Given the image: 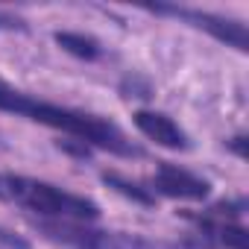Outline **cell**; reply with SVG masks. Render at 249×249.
Masks as SVG:
<instances>
[{
    "label": "cell",
    "mask_w": 249,
    "mask_h": 249,
    "mask_svg": "<svg viewBox=\"0 0 249 249\" xmlns=\"http://www.w3.org/2000/svg\"><path fill=\"white\" fill-rule=\"evenodd\" d=\"M0 30H24V21H21V18H15V15L0 12Z\"/></svg>",
    "instance_id": "4fadbf2b"
},
{
    "label": "cell",
    "mask_w": 249,
    "mask_h": 249,
    "mask_svg": "<svg viewBox=\"0 0 249 249\" xmlns=\"http://www.w3.org/2000/svg\"><path fill=\"white\" fill-rule=\"evenodd\" d=\"M0 111H9V114L27 117L33 123H41V126H50L56 132H65L68 138H76L91 150H103V153H111L120 159H141L144 156V150L138 144H132L126 138V132L120 126H114L111 120L71 108V106L38 100V97L9 85L3 76H0Z\"/></svg>",
    "instance_id": "6da1fadb"
},
{
    "label": "cell",
    "mask_w": 249,
    "mask_h": 249,
    "mask_svg": "<svg viewBox=\"0 0 249 249\" xmlns=\"http://www.w3.org/2000/svg\"><path fill=\"white\" fill-rule=\"evenodd\" d=\"M36 229H38V234L47 237L50 243L68 246V249H191L188 243H167V240H153V237L129 234V231L94 229L91 223L38 220Z\"/></svg>",
    "instance_id": "3957f363"
},
{
    "label": "cell",
    "mask_w": 249,
    "mask_h": 249,
    "mask_svg": "<svg viewBox=\"0 0 249 249\" xmlns=\"http://www.w3.org/2000/svg\"><path fill=\"white\" fill-rule=\"evenodd\" d=\"M132 123L138 126V132L150 141H156L164 150H191L188 132L179 126L173 117H167L164 111H150V108H138L132 114Z\"/></svg>",
    "instance_id": "8992f818"
},
{
    "label": "cell",
    "mask_w": 249,
    "mask_h": 249,
    "mask_svg": "<svg viewBox=\"0 0 249 249\" xmlns=\"http://www.w3.org/2000/svg\"><path fill=\"white\" fill-rule=\"evenodd\" d=\"M226 147H229L237 159H246V135H234V138H229Z\"/></svg>",
    "instance_id": "7c38bea8"
},
{
    "label": "cell",
    "mask_w": 249,
    "mask_h": 249,
    "mask_svg": "<svg viewBox=\"0 0 249 249\" xmlns=\"http://www.w3.org/2000/svg\"><path fill=\"white\" fill-rule=\"evenodd\" d=\"M103 182H106L114 194L126 196V199H132L135 205H144V208H153L156 199H159L150 188H144V185H138V182H132V179H126V176H120L117 170H106V173H103Z\"/></svg>",
    "instance_id": "ba28073f"
},
{
    "label": "cell",
    "mask_w": 249,
    "mask_h": 249,
    "mask_svg": "<svg viewBox=\"0 0 249 249\" xmlns=\"http://www.w3.org/2000/svg\"><path fill=\"white\" fill-rule=\"evenodd\" d=\"M120 91L126 94V91H135L132 97H153V88H150V82H138V79H123V85H120Z\"/></svg>",
    "instance_id": "30bf717a"
},
{
    "label": "cell",
    "mask_w": 249,
    "mask_h": 249,
    "mask_svg": "<svg viewBox=\"0 0 249 249\" xmlns=\"http://www.w3.org/2000/svg\"><path fill=\"white\" fill-rule=\"evenodd\" d=\"M156 196H167V199H185V202H202L211 194L208 179L173 164V161H159L156 173H153V188Z\"/></svg>",
    "instance_id": "5b68a950"
},
{
    "label": "cell",
    "mask_w": 249,
    "mask_h": 249,
    "mask_svg": "<svg viewBox=\"0 0 249 249\" xmlns=\"http://www.w3.org/2000/svg\"><path fill=\"white\" fill-rule=\"evenodd\" d=\"M0 199L15 202L44 220L65 223H94L100 217V205L82 194L65 191L44 179L21 176V173H0Z\"/></svg>",
    "instance_id": "7a4b0ae2"
},
{
    "label": "cell",
    "mask_w": 249,
    "mask_h": 249,
    "mask_svg": "<svg viewBox=\"0 0 249 249\" xmlns=\"http://www.w3.org/2000/svg\"><path fill=\"white\" fill-rule=\"evenodd\" d=\"M53 38H56V44H59L65 53H71V56H76V59H82V62H97V59H103V44H100L94 36L73 33V30H59Z\"/></svg>",
    "instance_id": "52a82bcc"
},
{
    "label": "cell",
    "mask_w": 249,
    "mask_h": 249,
    "mask_svg": "<svg viewBox=\"0 0 249 249\" xmlns=\"http://www.w3.org/2000/svg\"><path fill=\"white\" fill-rule=\"evenodd\" d=\"M59 150L68 153V156H76V159H91V147H85L82 141L76 138H68V141H59Z\"/></svg>",
    "instance_id": "9c48e42d"
},
{
    "label": "cell",
    "mask_w": 249,
    "mask_h": 249,
    "mask_svg": "<svg viewBox=\"0 0 249 249\" xmlns=\"http://www.w3.org/2000/svg\"><path fill=\"white\" fill-rule=\"evenodd\" d=\"M0 246H3V249H30L24 237L12 234V231H6V229H0Z\"/></svg>",
    "instance_id": "8fae6325"
},
{
    "label": "cell",
    "mask_w": 249,
    "mask_h": 249,
    "mask_svg": "<svg viewBox=\"0 0 249 249\" xmlns=\"http://www.w3.org/2000/svg\"><path fill=\"white\" fill-rule=\"evenodd\" d=\"M150 12L164 15V18H176V21H182V24H188L194 30H202L211 38H217L220 44L234 47L237 53H246L249 50L246 24L237 21V18H226V15L205 12V9H191V6H170V3H156V6H150Z\"/></svg>",
    "instance_id": "277c9868"
}]
</instances>
